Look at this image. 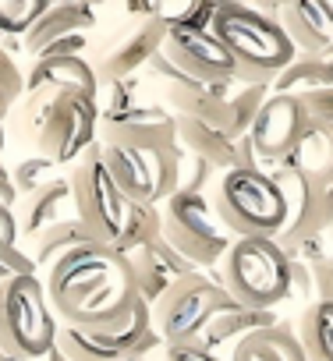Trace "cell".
<instances>
[{"instance_id":"1","label":"cell","mask_w":333,"mask_h":361,"mask_svg":"<svg viewBox=\"0 0 333 361\" xmlns=\"http://www.w3.org/2000/svg\"><path fill=\"white\" fill-rule=\"evenodd\" d=\"M43 294L57 326L89 333L121 326L128 308L138 301L124 255L96 241L54 259L43 280Z\"/></svg>"},{"instance_id":"2","label":"cell","mask_w":333,"mask_h":361,"mask_svg":"<svg viewBox=\"0 0 333 361\" xmlns=\"http://www.w3.org/2000/svg\"><path fill=\"white\" fill-rule=\"evenodd\" d=\"M71 199H75V220L89 231L96 245H107L114 252H131L138 245H149L159 238V206H135L128 202L110 173L103 170L99 149H85L68 173Z\"/></svg>"},{"instance_id":"3","label":"cell","mask_w":333,"mask_h":361,"mask_svg":"<svg viewBox=\"0 0 333 361\" xmlns=\"http://www.w3.org/2000/svg\"><path fill=\"white\" fill-rule=\"evenodd\" d=\"M18 121L25 138L36 145V156H43L54 166H71L85 149L96 145L99 99L96 92H82V89L32 92L22 96Z\"/></svg>"},{"instance_id":"4","label":"cell","mask_w":333,"mask_h":361,"mask_svg":"<svg viewBox=\"0 0 333 361\" xmlns=\"http://www.w3.org/2000/svg\"><path fill=\"white\" fill-rule=\"evenodd\" d=\"M210 32L234 61V78L273 85L277 71L294 61V47L280 32V25L248 4H217Z\"/></svg>"},{"instance_id":"5","label":"cell","mask_w":333,"mask_h":361,"mask_svg":"<svg viewBox=\"0 0 333 361\" xmlns=\"http://www.w3.org/2000/svg\"><path fill=\"white\" fill-rule=\"evenodd\" d=\"M103 170L117 185V192L135 206H159L178 192L181 177V149L174 138L163 142H107L99 145Z\"/></svg>"},{"instance_id":"6","label":"cell","mask_w":333,"mask_h":361,"mask_svg":"<svg viewBox=\"0 0 333 361\" xmlns=\"http://www.w3.org/2000/svg\"><path fill=\"white\" fill-rule=\"evenodd\" d=\"M210 206L231 238L273 241L284 231V199L266 170L234 166V170L220 173Z\"/></svg>"},{"instance_id":"7","label":"cell","mask_w":333,"mask_h":361,"mask_svg":"<svg viewBox=\"0 0 333 361\" xmlns=\"http://www.w3.org/2000/svg\"><path fill=\"white\" fill-rule=\"evenodd\" d=\"M224 294L252 312H273L287 298V259L266 238H234L220 259Z\"/></svg>"},{"instance_id":"8","label":"cell","mask_w":333,"mask_h":361,"mask_svg":"<svg viewBox=\"0 0 333 361\" xmlns=\"http://www.w3.org/2000/svg\"><path fill=\"white\" fill-rule=\"evenodd\" d=\"M57 319L50 315L36 273L0 280V361H36L54 347Z\"/></svg>"},{"instance_id":"9","label":"cell","mask_w":333,"mask_h":361,"mask_svg":"<svg viewBox=\"0 0 333 361\" xmlns=\"http://www.w3.org/2000/svg\"><path fill=\"white\" fill-rule=\"evenodd\" d=\"M159 241L195 273H210L220 266L234 238L220 227L206 195L174 192L159 202Z\"/></svg>"},{"instance_id":"10","label":"cell","mask_w":333,"mask_h":361,"mask_svg":"<svg viewBox=\"0 0 333 361\" xmlns=\"http://www.w3.org/2000/svg\"><path fill=\"white\" fill-rule=\"evenodd\" d=\"M270 180L277 185L280 199H284V231L273 238V245L280 252L329 234V220H333V202H329V170L326 173H305L294 166H273Z\"/></svg>"},{"instance_id":"11","label":"cell","mask_w":333,"mask_h":361,"mask_svg":"<svg viewBox=\"0 0 333 361\" xmlns=\"http://www.w3.org/2000/svg\"><path fill=\"white\" fill-rule=\"evenodd\" d=\"M224 287L217 280V273H185L181 280H174L166 287V294L149 308L152 319V333L159 336V343H185L195 340L206 322L213 319V312L224 301Z\"/></svg>"},{"instance_id":"12","label":"cell","mask_w":333,"mask_h":361,"mask_svg":"<svg viewBox=\"0 0 333 361\" xmlns=\"http://www.w3.org/2000/svg\"><path fill=\"white\" fill-rule=\"evenodd\" d=\"M174 138V117L159 99H149L142 78H124L107 85V103L99 106L96 142H163Z\"/></svg>"},{"instance_id":"13","label":"cell","mask_w":333,"mask_h":361,"mask_svg":"<svg viewBox=\"0 0 333 361\" xmlns=\"http://www.w3.org/2000/svg\"><path fill=\"white\" fill-rule=\"evenodd\" d=\"M312 124H308L298 96H277V92H270L266 103L259 106V114L252 117L248 131H245V142H248V149L255 156V166L270 173L301 142V135Z\"/></svg>"},{"instance_id":"14","label":"cell","mask_w":333,"mask_h":361,"mask_svg":"<svg viewBox=\"0 0 333 361\" xmlns=\"http://www.w3.org/2000/svg\"><path fill=\"white\" fill-rule=\"evenodd\" d=\"M159 50L166 54L178 71H185L195 82H210V85H224L234 78V61L231 54L217 43V36L202 25H188V22H166L163 25V43Z\"/></svg>"},{"instance_id":"15","label":"cell","mask_w":333,"mask_h":361,"mask_svg":"<svg viewBox=\"0 0 333 361\" xmlns=\"http://www.w3.org/2000/svg\"><path fill=\"white\" fill-rule=\"evenodd\" d=\"M142 22L128 25L117 39H110L96 61L89 64L92 75H96V85H114V82H124V78H135L145 61L159 50L163 43V8H138Z\"/></svg>"},{"instance_id":"16","label":"cell","mask_w":333,"mask_h":361,"mask_svg":"<svg viewBox=\"0 0 333 361\" xmlns=\"http://www.w3.org/2000/svg\"><path fill=\"white\" fill-rule=\"evenodd\" d=\"M92 25H96V15H92L89 4H78V0H57V4H47V11L22 36V50L32 61H40L47 54H75V57H82L85 29H92Z\"/></svg>"},{"instance_id":"17","label":"cell","mask_w":333,"mask_h":361,"mask_svg":"<svg viewBox=\"0 0 333 361\" xmlns=\"http://www.w3.org/2000/svg\"><path fill=\"white\" fill-rule=\"evenodd\" d=\"M273 22L294 47V54L326 57L333 43V8L329 0H291L273 8Z\"/></svg>"},{"instance_id":"18","label":"cell","mask_w":333,"mask_h":361,"mask_svg":"<svg viewBox=\"0 0 333 361\" xmlns=\"http://www.w3.org/2000/svg\"><path fill=\"white\" fill-rule=\"evenodd\" d=\"M15 224H18V241H32L36 234L64 224V220H75V199H71V185L68 177H50L47 185L18 195L15 202Z\"/></svg>"},{"instance_id":"19","label":"cell","mask_w":333,"mask_h":361,"mask_svg":"<svg viewBox=\"0 0 333 361\" xmlns=\"http://www.w3.org/2000/svg\"><path fill=\"white\" fill-rule=\"evenodd\" d=\"M124 262L131 269V283H135L138 301H145L149 308L166 294V287H171L174 280H181L185 273H195L188 262H181L159 238L149 241V245H138V248L124 252Z\"/></svg>"},{"instance_id":"20","label":"cell","mask_w":333,"mask_h":361,"mask_svg":"<svg viewBox=\"0 0 333 361\" xmlns=\"http://www.w3.org/2000/svg\"><path fill=\"white\" fill-rule=\"evenodd\" d=\"M174 142L185 156L202 159L217 173H227L241 166V138H231L224 128L192 121V117H174Z\"/></svg>"},{"instance_id":"21","label":"cell","mask_w":333,"mask_h":361,"mask_svg":"<svg viewBox=\"0 0 333 361\" xmlns=\"http://www.w3.org/2000/svg\"><path fill=\"white\" fill-rule=\"evenodd\" d=\"M68 89L99 92L89 61L75 57V54H47V57L32 61V71L25 75V92L22 96H32V92H68Z\"/></svg>"},{"instance_id":"22","label":"cell","mask_w":333,"mask_h":361,"mask_svg":"<svg viewBox=\"0 0 333 361\" xmlns=\"http://www.w3.org/2000/svg\"><path fill=\"white\" fill-rule=\"evenodd\" d=\"M273 322H280L277 312H252V308H241V305H234L231 298H224L220 308L213 312V319L206 322V329H202L195 340H199L206 350L220 354V347H234L241 336H248V333H255V329H262V326H273Z\"/></svg>"},{"instance_id":"23","label":"cell","mask_w":333,"mask_h":361,"mask_svg":"<svg viewBox=\"0 0 333 361\" xmlns=\"http://www.w3.org/2000/svg\"><path fill=\"white\" fill-rule=\"evenodd\" d=\"M224 361H305V357L294 340V329L280 319L273 326H262V329L241 336Z\"/></svg>"},{"instance_id":"24","label":"cell","mask_w":333,"mask_h":361,"mask_svg":"<svg viewBox=\"0 0 333 361\" xmlns=\"http://www.w3.org/2000/svg\"><path fill=\"white\" fill-rule=\"evenodd\" d=\"M305 361H333V301H312L294 326Z\"/></svg>"},{"instance_id":"25","label":"cell","mask_w":333,"mask_h":361,"mask_svg":"<svg viewBox=\"0 0 333 361\" xmlns=\"http://www.w3.org/2000/svg\"><path fill=\"white\" fill-rule=\"evenodd\" d=\"M333 85V68H329V54L326 57H312V54H294V61L277 71L270 92L277 96H301L312 89H329Z\"/></svg>"},{"instance_id":"26","label":"cell","mask_w":333,"mask_h":361,"mask_svg":"<svg viewBox=\"0 0 333 361\" xmlns=\"http://www.w3.org/2000/svg\"><path fill=\"white\" fill-rule=\"evenodd\" d=\"M92 238H89V231L78 224V220H64V224H57V227H50V231H43V234H36L22 252L32 259V266L40 269V266H50L54 259H61V255H68L71 248H82V245H89Z\"/></svg>"},{"instance_id":"27","label":"cell","mask_w":333,"mask_h":361,"mask_svg":"<svg viewBox=\"0 0 333 361\" xmlns=\"http://www.w3.org/2000/svg\"><path fill=\"white\" fill-rule=\"evenodd\" d=\"M266 96H270L266 82H241V78L231 82L227 99H224V117H227V131L234 138H241L248 131V124L259 114V106L266 103Z\"/></svg>"},{"instance_id":"28","label":"cell","mask_w":333,"mask_h":361,"mask_svg":"<svg viewBox=\"0 0 333 361\" xmlns=\"http://www.w3.org/2000/svg\"><path fill=\"white\" fill-rule=\"evenodd\" d=\"M50 0H0V39L25 36Z\"/></svg>"},{"instance_id":"29","label":"cell","mask_w":333,"mask_h":361,"mask_svg":"<svg viewBox=\"0 0 333 361\" xmlns=\"http://www.w3.org/2000/svg\"><path fill=\"white\" fill-rule=\"evenodd\" d=\"M25 92V75L15 64V50L8 47V39H0V121H4Z\"/></svg>"},{"instance_id":"30","label":"cell","mask_w":333,"mask_h":361,"mask_svg":"<svg viewBox=\"0 0 333 361\" xmlns=\"http://www.w3.org/2000/svg\"><path fill=\"white\" fill-rule=\"evenodd\" d=\"M50 170H57V166H54V163H47L43 156H32V159L18 163V170H11V185H15V195H25V192H32V188L47 185L50 177H57V173H50Z\"/></svg>"},{"instance_id":"31","label":"cell","mask_w":333,"mask_h":361,"mask_svg":"<svg viewBox=\"0 0 333 361\" xmlns=\"http://www.w3.org/2000/svg\"><path fill=\"white\" fill-rule=\"evenodd\" d=\"M163 361H224V357L206 350L199 340H185V343H166L163 347Z\"/></svg>"},{"instance_id":"32","label":"cell","mask_w":333,"mask_h":361,"mask_svg":"<svg viewBox=\"0 0 333 361\" xmlns=\"http://www.w3.org/2000/svg\"><path fill=\"white\" fill-rule=\"evenodd\" d=\"M0 245H18V224L8 206H0Z\"/></svg>"},{"instance_id":"33","label":"cell","mask_w":333,"mask_h":361,"mask_svg":"<svg viewBox=\"0 0 333 361\" xmlns=\"http://www.w3.org/2000/svg\"><path fill=\"white\" fill-rule=\"evenodd\" d=\"M15 202H18V195H15V185H11V170L0 166V206L15 209Z\"/></svg>"},{"instance_id":"34","label":"cell","mask_w":333,"mask_h":361,"mask_svg":"<svg viewBox=\"0 0 333 361\" xmlns=\"http://www.w3.org/2000/svg\"><path fill=\"white\" fill-rule=\"evenodd\" d=\"M36 361H68V357H64V354H61L57 347H50V350H47L43 357H36Z\"/></svg>"},{"instance_id":"35","label":"cell","mask_w":333,"mask_h":361,"mask_svg":"<svg viewBox=\"0 0 333 361\" xmlns=\"http://www.w3.org/2000/svg\"><path fill=\"white\" fill-rule=\"evenodd\" d=\"M0 152H4V121H0Z\"/></svg>"},{"instance_id":"36","label":"cell","mask_w":333,"mask_h":361,"mask_svg":"<svg viewBox=\"0 0 333 361\" xmlns=\"http://www.w3.org/2000/svg\"><path fill=\"white\" fill-rule=\"evenodd\" d=\"M124 361H145V357H138V354H131V357H124Z\"/></svg>"},{"instance_id":"37","label":"cell","mask_w":333,"mask_h":361,"mask_svg":"<svg viewBox=\"0 0 333 361\" xmlns=\"http://www.w3.org/2000/svg\"><path fill=\"white\" fill-rule=\"evenodd\" d=\"M0 280H8V273H4V269H0Z\"/></svg>"}]
</instances>
